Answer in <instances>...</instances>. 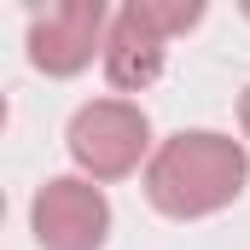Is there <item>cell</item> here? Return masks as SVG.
I'll list each match as a JSON object with an SVG mask.
<instances>
[{
  "label": "cell",
  "mask_w": 250,
  "mask_h": 250,
  "mask_svg": "<svg viewBox=\"0 0 250 250\" xmlns=\"http://www.w3.org/2000/svg\"><path fill=\"white\" fill-rule=\"evenodd\" d=\"M169 59V35L151 23L146 0H128L123 12L111 18V35H105V76L117 93H146Z\"/></svg>",
  "instance_id": "cell-5"
},
{
  "label": "cell",
  "mask_w": 250,
  "mask_h": 250,
  "mask_svg": "<svg viewBox=\"0 0 250 250\" xmlns=\"http://www.w3.org/2000/svg\"><path fill=\"white\" fill-rule=\"evenodd\" d=\"M29 233L41 250H99L111 233V198L87 175H59L35 192Z\"/></svg>",
  "instance_id": "cell-3"
},
{
  "label": "cell",
  "mask_w": 250,
  "mask_h": 250,
  "mask_svg": "<svg viewBox=\"0 0 250 250\" xmlns=\"http://www.w3.org/2000/svg\"><path fill=\"white\" fill-rule=\"evenodd\" d=\"M105 35H111V18L99 0H59L29 18V64L47 76H82L93 53L105 59Z\"/></svg>",
  "instance_id": "cell-4"
},
{
  "label": "cell",
  "mask_w": 250,
  "mask_h": 250,
  "mask_svg": "<svg viewBox=\"0 0 250 250\" xmlns=\"http://www.w3.org/2000/svg\"><path fill=\"white\" fill-rule=\"evenodd\" d=\"M239 123H245V140H250V87H245V99H239Z\"/></svg>",
  "instance_id": "cell-7"
},
{
  "label": "cell",
  "mask_w": 250,
  "mask_h": 250,
  "mask_svg": "<svg viewBox=\"0 0 250 250\" xmlns=\"http://www.w3.org/2000/svg\"><path fill=\"white\" fill-rule=\"evenodd\" d=\"M245 18H250V6H245Z\"/></svg>",
  "instance_id": "cell-8"
},
{
  "label": "cell",
  "mask_w": 250,
  "mask_h": 250,
  "mask_svg": "<svg viewBox=\"0 0 250 250\" xmlns=\"http://www.w3.org/2000/svg\"><path fill=\"white\" fill-rule=\"evenodd\" d=\"M70 157L87 181H123L151 151V123L134 99H93L70 117Z\"/></svg>",
  "instance_id": "cell-2"
},
{
  "label": "cell",
  "mask_w": 250,
  "mask_h": 250,
  "mask_svg": "<svg viewBox=\"0 0 250 250\" xmlns=\"http://www.w3.org/2000/svg\"><path fill=\"white\" fill-rule=\"evenodd\" d=\"M146 12H151V23H157L169 41H175V35H187L192 23L204 18V6H198V0H146Z\"/></svg>",
  "instance_id": "cell-6"
},
{
  "label": "cell",
  "mask_w": 250,
  "mask_h": 250,
  "mask_svg": "<svg viewBox=\"0 0 250 250\" xmlns=\"http://www.w3.org/2000/svg\"><path fill=\"white\" fill-rule=\"evenodd\" d=\"M245 181H250L245 146L215 128H181L146 163V198L169 221H204V215L227 209L245 192Z\"/></svg>",
  "instance_id": "cell-1"
}]
</instances>
